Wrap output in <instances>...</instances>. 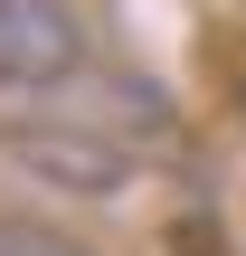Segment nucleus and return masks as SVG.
Masks as SVG:
<instances>
[{"instance_id":"f257e3e1","label":"nucleus","mask_w":246,"mask_h":256,"mask_svg":"<svg viewBox=\"0 0 246 256\" xmlns=\"http://www.w3.org/2000/svg\"><path fill=\"white\" fill-rule=\"evenodd\" d=\"M0 162L19 180L57 190V200H133L142 190V142L104 133L85 114H57V104L47 114H9L0 124Z\"/></svg>"},{"instance_id":"20e7f679","label":"nucleus","mask_w":246,"mask_h":256,"mask_svg":"<svg viewBox=\"0 0 246 256\" xmlns=\"http://www.w3.org/2000/svg\"><path fill=\"white\" fill-rule=\"evenodd\" d=\"M237 104H246V76H237Z\"/></svg>"},{"instance_id":"7ed1b4c3","label":"nucleus","mask_w":246,"mask_h":256,"mask_svg":"<svg viewBox=\"0 0 246 256\" xmlns=\"http://www.w3.org/2000/svg\"><path fill=\"white\" fill-rule=\"evenodd\" d=\"M0 256H95L76 228L57 218H28V209H0Z\"/></svg>"},{"instance_id":"f03ea898","label":"nucleus","mask_w":246,"mask_h":256,"mask_svg":"<svg viewBox=\"0 0 246 256\" xmlns=\"http://www.w3.org/2000/svg\"><path fill=\"white\" fill-rule=\"evenodd\" d=\"M85 66V19L66 0H0V95H47Z\"/></svg>"}]
</instances>
